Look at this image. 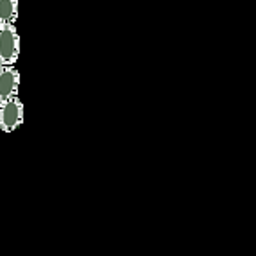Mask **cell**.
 Returning <instances> with one entry per match:
<instances>
[{
	"label": "cell",
	"mask_w": 256,
	"mask_h": 256,
	"mask_svg": "<svg viewBox=\"0 0 256 256\" xmlns=\"http://www.w3.org/2000/svg\"><path fill=\"white\" fill-rule=\"evenodd\" d=\"M2 66H4V64H2V60H0V68H2Z\"/></svg>",
	"instance_id": "5b68a950"
},
{
	"label": "cell",
	"mask_w": 256,
	"mask_h": 256,
	"mask_svg": "<svg viewBox=\"0 0 256 256\" xmlns=\"http://www.w3.org/2000/svg\"><path fill=\"white\" fill-rule=\"evenodd\" d=\"M22 122H24V104L16 95L0 102V131L13 132Z\"/></svg>",
	"instance_id": "7a4b0ae2"
},
{
	"label": "cell",
	"mask_w": 256,
	"mask_h": 256,
	"mask_svg": "<svg viewBox=\"0 0 256 256\" xmlns=\"http://www.w3.org/2000/svg\"><path fill=\"white\" fill-rule=\"evenodd\" d=\"M20 56V38L14 24H0V60L2 64H14Z\"/></svg>",
	"instance_id": "6da1fadb"
},
{
	"label": "cell",
	"mask_w": 256,
	"mask_h": 256,
	"mask_svg": "<svg viewBox=\"0 0 256 256\" xmlns=\"http://www.w3.org/2000/svg\"><path fill=\"white\" fill-rule=\"evenodd\" d=\"M20 86V74L13 64H4L0 68V102L14 97Z\"/></svg>",
	"instance_id": "3957f363"
},
{
	"label": "cell",
	"mask_w": 256,
	"mask_h": 256,
	"mask_svg": "<svg viewBox=\"0 0 256 256\" xmlns=\"http://www.w3.org/2000/svg\"><path fill=\"white\" fill-rule=\"evenodd\" d=\"M18 18L16 0H0V24H14Z\"/></svg>",
	"instance_id": "277c9868"
}]
</instances>
